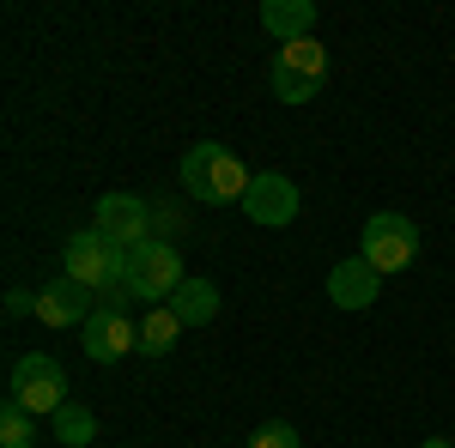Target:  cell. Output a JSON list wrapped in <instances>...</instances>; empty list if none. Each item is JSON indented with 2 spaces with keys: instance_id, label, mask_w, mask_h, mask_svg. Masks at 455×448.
Returning a JSON list of instances; mask_svg holds the SVG:
<instances>
[{
  "instance_id": "cell-5",
  "label": "cell",
  "mask_w": 455,
  "mask_h": 448,
  "mask_svg": "<svg viewBox=\"0 0 455 448\" xmlns=\"http://www.w3.org/2000/svg\"><path fill=\"white\" fill-rule=\"evenodd\" d=\"M358 242H364L358 255H364V261H371L383 279L419 261V224H413V218H401V212H371Z\"/></svg>"
},
{
  "instance_id": "cell-17",
  "label": "cell",
  "mask_w": 455,
  "mask_h": 448,
  "mask_svg": "<svg viewBox=\"0 0 455 448\" xmlns=\"http://www.w3.org/2000/svg\"><path fill=\"white\" fill-rule=\"evenodd\" d=\"M249 448H304V443H298V430H291L285 418H274V424H261V430L249 436Z\"/></svg>"
},
{
  "instance_id": "cell-3",
  "label": "cell",
  "mask_w": 455,
  "mask_h": 448,
  "mask_svg": "<svg viewBox=\"0 0 455 448\" xmlns=\"http://www.w3.org/2000/svg\"><path fill=\"white\" fill-rule=\"evenodd\" d=\"M128 261H134V248L109 242L104 231H73L68 248H61V273L92 285V291H104L109 279H128Z\"/></svg>"
},
{
  "instance_id": "cell-8",
  "label": "cell",
  "mask_w": 455,
  "mask_h": 448,
  "mask_svg": "<svg viewBox=\"0 0 455 448\" xmlns=\"http://www.w3.org/2000/svg\"><path fill=\"white\" fill-rule=\"evenodd\" d=\"M92 231H104L122 248H140V242H152V207L140 194H104L98 212H92Z\"/></svg>"
},
{
  "instance_id": "cell-12",
  "label": "cell",
  "mask_w": 455,
  "mask_h": 448,
  "mask_svg": "<svg viewBox=\"0 0 455 448\" xmlns=\"http://www.w3.org/2000/svg\"><path fill=\"white\" fill-rule=\"evenodd\" d=\"M261 25L280 36V43H304L315 31V0H267L261 6Z\"/></svg>"
},
{
  "instance_id": "cell-7",
  "label": "cell",
  "mask_w": 455,
  "mask_h": 448,
  "mask_svg": "<svg viewBox=\"0 0 455 448\" xmlns=\"http://www.w3.org/2000/svg\"><path fill=\"white\" fill-rule=\"evenodd\" d=\"M98 315V291L92 285H79V279H49V285H36V321L43 327H85Z\"/></svg>"
},
{
  "instance_id": "cell-2",
  "label": "cell",
  "mask_w": 455,
  "mask_h": 448,
  "mask_svg": "<svg viewBox=\"0 0 455 448\" xmlns=\"http://www.w3.org/2000/svg\"><path fill=\"white\" fill-rule=\"evenodd\" d=\"M6 406H19L25 418H55L68 406V370L49 351H25L6 376Z\"/></svg>"
},
{
  "instance_id": "cell-4",
  "label": "cell",
  "mask_w": 455,
  "mask_h": 448,
  "mask_svg": "<svg viewBox=\"0 0 455 448\" xmlns=\"http://www.w3.org/2000/svg\"><path fill=\"white\" fill-rule=\"evenodd\" d=\"M267 79H274V98H280V104H310L315 91H322V79H328V49H322L315 36H304V43H280Z\"/></svg>"
},
{
  "instance_id": "cell-9",
  "label": "cell",
  "mask_w": 455,
  "mask_h": 448,
  "mask_svg": "<svg viewBox=\"0 0 455 448\" xmlns=\"http://www.w3.org/2000/svg\"><path fill=\"white\" fill-rule=\"evenodd\" d=\"M298 207H304V200H298V182L280 176V170H274V176H255V182H249V194H243V212L255 218V224H267V231H274V224H291Z\"/></svg>"
},
{
  "instance_id": "cell-18",
  "label": "cell",
  "mask_w": 455,
  "mask_h": 448,
  "mask_svg": "<svg viewBox=\"0 0 455 448\" xmlns=\"http://www.w3.org/2000/svg\"><path fill=\"white\" fill-rule=\"evenodd\" d=\"M128 303H140L128 279H109L104 291H98V310H104V315H128Z\"/></svg>"
},
{
  "instance_id": "cell-1",
  "label": "cell",
  "mask_w": 455,
  "mask_h": 448,
  "mask_svg": "<svg viewBox=\"0 0 455 448\" xmlns=\"http://www.w3.org/2000/svg\"><path fill=\"white\" fill-rule=\"evenodd\" d=\"M249 182H255V176L243 170V158L225 152L219 139H201V145L182 152V188H188L195 200H207V207H231V200L243 207Z\"/></svg>"
},
{
  "instance_id": "cell-19",
  "label": "cell",
  "mask_w": 455,
  "mask_h": 448,
  "mask_svg": "<svg viewBox=\"0 0 455 448\" xmlns=\"http://www.w3.org/2000/svg\"><path fill=\"white\" fill-rule=\"evenodd\" d=\"M6 310H12V315H31L36 297H31V291H6Z\"/></svg>"
},
{
  "instance_id": "cell-15",
  "label": "cell",
  "mask_w": 455,
  "mask_h": 448,
  "mask_svg": "<svg viewBox=\"0 0 455 448\" xmlns=\"http://www.w3.org/2000/svg\"><path fill=\"white\" fill-rule=\"evenodd\" d=\"M176 340H182V321H176L171 303H164V310H152V315L140 321V358H164Z\"/></svg>"
},
{
  "instance_id": "cell-14",
  "label": "cell",
  "mask_w": 455,
  "mask_h": 448,
  "mask_svg": "<svg viewBox=\"0 0 455 448\" xmlns=\"http://www.w3.org/2000/svg\"><path fill=\"white\" fill-rule=\"evenodd\" d=\"M49 436H55L61 448H92V443H98V418L85 413L79 400H68L61 413L49 418Z\"/></svg>"
},
{
  "instance_id": "cell-10",
  "label": "cell",
  "mask_w": 455,
  "mask_h": 448,
  "mask_svg": "<svg viewBox=\"0 0 455 448\" xmlns=\"http://www.w3.org/2000/svg\"><path fill=\"white\" fill-rule=\"evenodd\" d=\"M79 334H85L79 345H85V358H92V364H122L128 351H140V327H134L128 315H104V310H98Z\"/></svg>"
},
{
  "instance_id": "cell-16",
  "label": "cell",
  "mask_w": 455,
  "mask_h": 448,
  "mask_svg": "<svg viewBox=\"0 0 455 448\" xmlns=\"http://www.w3.org/2000/svg\"><path fill=\"white\" fill-rule=\"evenodd\" d=\"M0 448H36V418H25L19 406L0 413Z\"/></svg>"
},
{
  "instance_id": "cell-20",
  "label": "cell",
  "mask_w": 455,
  "mask_h": 448,
  "mask_svg": "<svg viewBox=\"0 0 455 448\" xmlns=\"http://www.w3.org/2000/svg\"><path fill=\"white\" fill-rule=\"evenodd\" d=\"M419 448H455V443H450V436H425Z\"/></svg>"
},
{
  "instance_id": "cell-6",
  "label": "cell",
  "mask_w": 455,
  "mask_h": 448,
  "mask_svg": "<svg viewBox=\"0 0 455 448\" xmlns=\"http://www.w3.org/2000/svg\"><path fill=\"white\" fill-rule=\"evenodd\" d=\"M128 285H134V297L140 303H152V310H164L176 291L188 285V273H182V255H176V242H140L134 248V261H128Z\"/></svg>"
},
{
  "instance_id": "cell-13",
  "label": "cell",
  "mask_w": 455,
  "mask_h": 448,
  "mask_svg": "<svg viewBox=\"0 0 455 448\" xmlns=\"http://www.w3.org/2000/svg\"><path fill=\"white\" fill-rule=\"evenodd\" d=\"M171 310H176L182 327H207L212 315H219V285H212V279H188V285L171 297Z\"/></svg>"
},
{
  "instance_id": "cell-11",
  "label": "cell",
  "mask_w": 455,
  "mask_h": 448,
  "mask_svg": "<svg viewBox=\"0 0 455 448\" xmlns=\"http://www.w3.org/2000/svg\"><path fill=\"white\" fill-rule=\"evenodd\" d=\"M377 291H383V273H377L364 255H352V261H340V267H328V303H334V310H371Z\"/></svg>"
}]
</instances>
